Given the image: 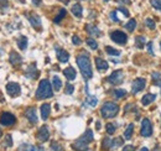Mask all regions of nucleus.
I'll return each mask as SVG.
<instances>
[{
    "label": "nucleus",
    "mask_w": 161,
    "mask_h": 151,
    "mask_svg": "<svg viewBox=\"0 0 161 151\" xmlns=\"http://www.w3.org/2000/svg\"><path fill=\"white\" fill-rule=\"evenodd\" d=\"M77 64H78L80 73H82L85 80H91L93 77L91 59H89V56L87 53H80V55L77 56Z\"/></svg>",
    "instance_id": "1"
},
{
    "label": "nucleus",
    "mask_w": 161,
    "mask_h": 151,
    "mask_svg": "<svg viewBox=\"0 0 161 151\" xmlns=\"http://www.w3.org/2000/svg\"><path fill=\"white\" fill-rule=\"evenodd\" d=\"M53 96V92H52V87H51V83L47 81V80H42L39 84V88L36 91V99L37 100H41V99H46V98H51Z\"/></svg>",
    "instance_id": "2"
},
{
    "label": "nucleus",
    "mask_w": 161,
    "mask_h": 151,
    "mask_svg": "<svg viewBox=\"0 0 161 151\" xmlns=\"http://www.w3.org/2000/svg\"><path fill=\"white\" fill-rule=\"evenodd\" d=\"M119 113V105L113 103V102H107L102 105L101 109V114L104 119H109V118H114L117 114Z\"/></svg>",
    "instance_id": "3"
},
{
    "label": "nucleus",
    "mask_w": 161,
    "mask_h": 151,
    "mask_svg": "<svg viewBox=\"0 0 161 151\" xmlns=\"http://www.w3.org/2000/svg\"><path fill=\"white\" fill-rule=\"evenodd\" d=\"M107 80H108V82H109L110 84L119 86V84H122L123 81H124V72H123L122 69H117V71H114V72L109 76Z\"/></svg>",
    "instance_id": "4"
},
{
    "label": "nucleus",
    "mask_w": 161,
    "mask_h": 151,
    "mask_svg": "<svg viewBox=\"0 0 161 151\" xmlns=\"http://www.w3.org/2000/svg\"><path fill=\"white\" fill-rule=\"evenodd\" d=\"M110 39L112 41H114L118 45H125L128 42V36L125 32L120 31V30H115L113 32H110Z\"/></svg>",
    "instance_id": "5"
},
{
    "label": "nucleus",
    "mask_w": 161,
    "mask_h": 151,
    "mask_svg": "<svg viewBox=\"0 0 161 151\" xmlns=\"http://www.w3.org/2000/svg\"><path fill=\"white\" fill-rule=\"evenodd\" d=\"M16 121V118L15 115H13L11 113H3L2 115H0V124H2L3 126H10L13 124H15Z\"/></svg>",
    "instance_id": "6"
},
{
    "label": "nucleus",
    "mask_w": 161,
    "mask_h": 151,
    "mask_svg": "<svg viewBox=\"0 0 161 151\" xmlns=\"http://www.w3.org/2000/svg\"><path fill=\"white\" fill-rule=\"evenodd\" d=\"M140 134L145 137H149L152 135V126H151V123L149 119H144L142 123H141V130H140Z\"/></svg>",
    "instance_id": "7"
},
{
    "label": "nucleus",
    "mask_w": 161,
    "mask_h": 151,
    "mask_svg": "<svg viewBox=\"0 0 161 151\" xmlns=\"http://www.w3.org/2000/svg\"><path fill=\"white\" fill-rule=\"evenodd\" d=\"M6 92L9 93L10 97H18L21 93V88H20V86L18 83L10 82V83L6 84Z\"/></svg>",
    "instance_id": "8"
},
{
    "label": "nucleus",
    "mask_w": 161,
    "mask_h": 151,
    "mask_svg": "<svg viewBox=\"0 0 161 151\" xmlns=\"http://www.w3.org/2000/svg\"><path fill=\"white\" fill-rule=\"evenodd\" d=\"M145 86H146V81H145L144 78H138V80H135V81L133 82L131 91H133L134 94H136V93L141 92V91L145 88Z\"/></svg>",
    "instance_id": "9"
},
{
    "label": "nucleus",
    "mask_w": 161,
    "mask_h": 151,
    "mask_svg": "<svg viewBox=\"0 0 161 151\" xmlns=\"http://www.w3.org/2000/svg\"><path fill=\"white\" fill-rule=\"evenodd\" d=\"M36 137H37V140H39V141H41V142L47 141V140H48V137H50V131H48V128H47L46 125L41 126V128L39 129V131H37Z\"/></svg>",
    "instance_id": "10"
},
{
    "label": "nucleus",
    "mask_w": 161,
    "mask_h": 151,
    "mask_svg": "<svg viewBox=\"0 0 161 151\" xmlns=\"http://www.w3.org/2000/svg\"><path fill=\"white\" fill-rule=\"evenodd\" d=\"M25 76H26L27 78H30V80L37 78V77H39V71H37L36 66H35V64H30V66L27 67L26 72H25Z\"/></svg>",
    "instance_id": "11"
},
{
    "label": "nucleus",
    "mask_w": 161,
    "mask_h": 151,
    "mask_svg": "<svg viewBox=\"0 0 161 151\" xmlns=\"http://www.w3.org/2000/svg\"><path fill=\"white\" fill-rule=\"evenodd\" d=\"M25 116L29 119V121L31 124H36L37 123V114H36V109L35 108H29L26 112H25Z\"/></svg>",
    "instance_id": "12"
},
{
    "label": "nucleus",
    "mask_w": 161,
    "mask_h": 151,
    "mask_svg": "<svg viewBox=\"0 0 161 151\" xmlns=\"http://www.w3.org/2000/svg\"><path fill=\"white\" fill-rule=\"evenodd\" d=\"M72 147L77 151H88V144H86L85 141H82L80 139H77L73 144H72Z\"/></svg>",
    "instance_id": "13"
},
{
    "label": "nucleus",
    "mask_w": 161,
    "mask_h": 151,
    "mask_svg": "<svg viewBox=\"0 0 161 151\" xmlns=\"http://www.w3.org/2000/svg\"><path fill=\"white\" fill-rule=\"evenodd\" d=\"M56 53H57V58H58V61L62 62V63H66V62L69 59V53H68L67 51L60 48V47L56 48Z\"/></svg>",
    "instance_id": "14"
},
{
    "label": "nucleus",
    "mask_w": 161,
    "mask_h": 151,
    "mask_svg": "<svg viewBox=\"0 0 161 151\" xmlns=\"http://www.w3.org/2000/svg\"><path fill=\"white\" fill-rule=\"evenodd\" d=\"M9 59H10V63H11L13 66H20V64L23 63V57H21L18 52H15V51L10 52Z\"/></svg>",
    "instance_id": "15"
},
{
    "label": "nucleus",
    "mask_w": 161,
    "mask_h": 151,
    "mask_svg": "<svg viewBox=\"0 0 161 151\" xmlns=\"http://www.w3.org/2000/svg\"><path fill=\"white\" fill-rule=\"evenodd\" d=\"M96 67H97L98 71L104 72V71H107V69L109 68V64H108V62H107L105 59H103V58H101V57H97V58H96Z\"/></svg>",
    "instance_id": "16"
},
{
    "label": "nucleus",
    "mask_w": 161,
    "mask_h": 151,
    "mask_svg": "<svg viewBox=\"0 0 161 151\" xmlns=\"http://www.w3.org/2000/svg\"><path fill=\"white\" fill-rule=\"evenodd\" d=\"M86 31H87V34H89V35L93 36V37L101 36V31H99V29H98L96 25H92V24L87 25V26H86Z\"/></svg>",
    "instance_id": "17"
},
{
    "label": "nucleus",
    "mask_w": 161,
    "mask_h": 151,
    "mask_svg": "<svg viewBox=\"0 0 161 151\" xmlns=\"http://www.w3.org/2000/svg\"><path fill=\"white\" fill-rule=\"evenodd\" d=\"M29 18V21H30V24L35 27V29H37V30H41V27H42V25H41V20H40V18L37 16V15H30V16H27Z\"/></svg>",
    "instance_id": "18"
},
{
    "label": "nucleus",
    "mask_w": 161,
    "mask_h": 151,
    "mask_svg": "<svg viewBox=\"0 0 161 151\" xmlns=\"http://www.w3.org/2000/svg\"><path fill=\"white\" fill-rule=\"evenodd\" d=\"M63 74L68 81H73L76 78V69L73 67H67L63 69Z\"/></svg>",
    "instance_id": "19"
},
{
    "label": "nucleus",
    "mask_w": 161,
    "mask_h": 151,
    "mask_svg": "<svg viewBox=\"0 0 161 151\" xmlns=\"http://www.w3.org/2000/svg\"><path fill=\"white\" fill-rule=\"evenodd\" d=\"M50 113H51V105L48 103H45L41 105V116L43 120H47L48 116H50Z\"/></svg>",
    "instance_id": "20"
},
{
    "label": "nucleus",
    "mask_w": 161,
    "mask_h": 151,
    "mask_svg": "<svg viewBox=\"0 0 161 151\" xmlns=\"http://www.w3.org/2000/svg\"><path fill=\"white\" fill-rule=\"evenodd\" d=\"M79 139L82 140V141H85L86 144H88V145H89V144L93 141V139H94V136H93V131H92L91 129L86 130V133H85L82 136H80Z\"/></svg>",
    "instance_id": "21"
},
{
    "label": "nucleus",
    "mask_w": 161,
    "mask_h": 151,
    "mask_svg": "<svg viewBox=\"0 0 161 151\" xmlns=\"http://www.w3.org/2000/svg\"><path fill=\"white\" fill-rule=\"evenodd\" d=\"M155 99H156V94L147 93V94H145V96L141 98V103H142V105H149V104H151Z\"/></svg>",
    "instance_id": "22"
},
{
    "label": "nucleus",
    "mask_w": 161,
    "mask_h": 151,
    "mask_svg": "<svg viewBox=\"0 0 161 151\" xmlns=\"http://www.w3.org/2000/svg\"><path fill=\"white\" fill-rule=\"evenodd\" d=\"M71 11H72V14H73L74 16L82 18V11H83V9H82V5H80V4H74V5L72 6Z\"/></svg>",
    "instance_id": "23"
},
{
    "label": "nucleus",
    "mask_w": 161,
    "mask_h": 151,
    "mask_svg": "<svg viewBox=\"0 0 161 151\" xmlns=\"http://www.w3.org/2000/svg\"><path fill=\"white\" fill-rule=\"evenodd\" d=\"M18 46L20 50H26L27 47V37L26 36H20L18 40Z\"/></svg>",
    "instance_id": "24"
},
{
    "label": "nucleus",
    "mask_w": 161,
    "mask_h": 151,
    "mask_svg": "<svg viewBox=\"0 0 161 151\" xmlns=\"http://www.w3.org/2000/svg\"><path fill=\"white\" fill-rule=\"evenodd\" d=\"M133 133H134V124H129L126 130L124 131V137L125 140H130L131 136H133Z\"/></svg>",
    "instance_id": "25"
},
{
    "label": "nucleus",
    "mask_w": 161,
    "mask_h": 151,
    "mask_svg": "<svg viewBox=\"0 0 161 151\" xmlns=\"http://www.w3.org/2000/svg\"><path fill=\"white\" fill-rule=\"evenodd\" d=\"M52 86H53V89H55L56 92H58V91L61 89V87H62V82H61V80L57 77V76H53V78H52Z\"/></svg>",
    "instance_id": "26"
},
{
    "label": "nucleus",
    "mask_w": 161,
    "mask_h": 151,
    "mask_svg": "<svg viewBox=\"0 0 161 151\" xmlns=\"http://www.w3.org/2000/svg\"><path fill=\"white\" fill-rule=\"evenodd\" d=\"M146 39L144 37V36H136L135 37V46L138 47V48H142L144 46H145V41Z\"/></svg>",
    "instance_id": "27"
},
{
    "label": "nucleus",
    "mask_w": 161,
    "mask_h": 151,
    "mask_svg": "<svg viewBox=\"0 0 161 151\" xmlns=\"http://www.w3.org/2000/svg\"><path fill=\"white\" fill-rule=\"evenodd\" d=\"M135 26H136V20L135 19H131L129 20L126 24H125V29L129 31V32H133L135 30Z\"/></svg>",
    "instance_id": "28"
},
{
    "label": "nucleus",
    "mask_w": 161,
    "mask_h": 151,
    "mask_svg": "<svg viewBox=\"0 0 161 151\" xmlns=\"http://www.w3.org/2000/svg\"><path fill=\"white\" fill-rule=\"evenodd\" d=\"M112 142H113V139H109V137H104L103 142H102V147L104 150H110L112 149Z\"/></svg>",
    "instance_id": "29"
},
{
    "label": "nucleus",
    "mask_w": 161,
    "mask_h": 151,
    "mask_svg": "<svg viewBox=\"0 0 161 151\" xmlns=\"http://www.w3.org/2000/svg\"><path fill=\"white\" fill-rule=\"evenodd\" d=\"M19 149L21 151H36V147L34 145H31V144H21L19 146Z\"/></svg>",
    "instance_id": "30"
},
{
    "label": "nucleus",
    "mask_w": 161,
    "mask_h": 151,
    "mask_svg": "<svg viewBox=\"0 0 161 151\" xmlns=\"http://www.w3.org/2000/svg\"><path fill=\"white\" fill-rule=\"evenodd\" d=\"M51 149H52V151H64L63 146L60 142H57V141H52L51 142Z\"/></svg>",
    "instance_id": "31"
},
{
    "label": "nucleus",
    "mask_w": 161,
    "mask_h": 151,
    "mask_svg": "<svg viewBox=\"0 0 161 151\" xmlns=\"http://www.w3.org/2000/svg\"><path fill=\"white\" fill-rule=\"evenodd\" d=\"M152 78H154V83L156 86H160L161 87V74L159 72H155L152 73Z\"/></svg>",
    "instance_id": "32"
},
{
    "label": "nucleus",
    "mask_w": 161,
    "mask_h": 151,
    "mask_svg": "<svg viewBox=\"0 0 161 151\" xmlns=\"http://www.w3.org/2000/svg\"><path fill=\"white\" fill-rule=\"evenodd\" d=\"M64 16H66V10H64V9H60V14L55 18V20H53V21H55L56 24H58V22H60V21H61Z\"/></svg>",
    "instance_id": "33"
},
{
    "label": "nucleus",
    "mask_w": 161,
    "mask_h": 151,
    "mask_svg": "<svg viewBox=\"0 0 161 151\" xmlns=\"http://www.w3.org/2000/svg\"><path fill=\"white\" fill-rule=\"evenodd\" d=\"M87 43H88V46H89L92 50H97V48H98V43H97V41H96L94 39H92V37L87 39Z\"/></svg>",
    "instance_id": "34"
},
{
    "label": "nucleus",
    "mask_w": 161,
    "mask_h": 151,
    "mask_svg": "<svg viewBox=\"0 0 161 151\" xmlns=\"http://www.w3.org/2000/svg\"><path fill=\"white\" fill-rule=\"evenodd\" d=\"M105 51H107V53H109V55H112V56H119V55H120V51H118V50H115V48H113V47H110V46H107V47H105Z\"/></svg>",
    "instance_id": "35"
},
{
    "label": "nucleus",
    "mask_w": 161,
    "mask_h": 151,
    "mask_svg": "<svg viewBox=\"0 0 161 151\" xmlns=\"http://www.w3.org/2000/svg\"><path fill=\"white\" fill-rule=\"evenodd\" d=\"M150 4L152 8H155V10L161 11V0H150Z\"/></svg>",
    "instance_id": "36"
},
{
    "label": "nucleus",
    "mask_w": 161,
    "mask_h": 151,
    "mask_svg": "<svg viewBox=\"0 0 161 151\" xmlns=\"http://www.w3.org/2000/svg\"><path fill=\"white\" fill-rule=\"evenodd\" d=\"M105 129H107V133L109 134V135H113L114 133H115V125L114 124H112V123H108L107 125H105Z\"/></svg>",
    "instance_id": "37"
},
{
    "label": "nucleus",
    "mask_w": 161,
    "mask_h": 151,
    "mask_svg": "<svg viewBox=\"0 0 161 151\" xmlns=\"http://www.w3.org/2000/svg\"><path fill=\"white\" fill-rule=\"evenodd\" d=\"M123 139L122 137H117V139H113V142H112V149H115L118 146H122L123 145Z\"/></svg>",
    "instance_id": "38"
},
{
    "label": "nucleus",
    "mask_w": 161,
    "mask_h": 151,
    "mask_svg": "<svg viewBox=\"0 0 161 151\" xmlns=\"http://www.w3.org/2000/svg\"><path fill=\"white\" fill-rule=\"evenodd\" d=\"M125 94H126L125 89H115V91H114V97H115L117 99H120V98L124 97Z\"/></svg>",
    "instance_id": "39"
},
{
    "label": "nucleus",
    "mask_w": 161,
    "mask_h": 151,
    "mask_svg": "<svg viewBox=\"0 0 161 151\" xmlns=\"http://www.w3.org/2000/svg\"><path fill=\"white\" fill-rule=\"evenodd\" d=\"M3 145H4L5 147H11V145H13V141H11V135H10V134H8V135L5 136Z\"/></svg>",
    "instance_id": "40"
},
{
    "label": "nucleus",
    "mask_w": 161,
    "mask_h": 151,
    "mask_svg": "<svg viewBox=\"0 0 161 151\" xmlns=\"http://www.w3.org/2000/svg\"><path fill=\"white\" fill-rule=\"evenodd\" d=\"M145 25H146L149 29H151V30H154V29L156 27V24H155V21H154L152 19H146V20H145Z\"/></svg>",
    "instance_id": "41"
},
{
    "label": "nucleus",
    "mask_w": 161,
    "mask_h": 151,
    "mask_svg": "<svg viewBox=\"0 0 161 151\" xmlns=\"http://www.w3.org/2000/svg\"><path fill=\"white\" fill-rule=\"evenodd\" d=\"M87 103H88L91 107H96V105H97V103H98V100H97V98H96V97H91V96H89V97L87 98Z\"/></svg>",
    "instance_id": "42"
},
{
    "label": "nucleus",
    "mask_w": 161,
    "mask_h": 151,
    "mask_svg": "<svg viewBox=\"0 0 161 151\" xmlns=\"http://www.w3.org/2000/svg\"><path fill=\"white\" fill-rule=\"evenodd\" d=\"M73 91H74V87H73L72 84L67 83V84H66V89H64V93H66V94H72V93H73Z\"/></svg>",
    "instance_id": "43"
},
{
    "label": "nucleus",
    "mask_w": 161,
    "mask_h": 151,
    "mask_svg": "<svg viewBox=\"0 0 161 151\" xmlns=\"http://www.w3.org/2000/svg\"><path fill=\"white\" fill-rule=\"evenodd\" d=\"M72 42H73V45H76V46H79L80 43H82V40H80L78 36H76V35H74V36L72 37Z\"/></svg>",
    "instance_id": "44"
},
{
    "label": "nucleus",
    "mask_w": 161,
    "mask_h": 151,
    "mask_svg": "<svg viewBox=\"0 0 161 151\" xmlns=\"http://www.w3.org/2000/svg\"><path fill=\"white\" fill-rule=\"evenodd\" d=\"M110 19H112V21H114V22H119V19H118V16H117V10H114V11L110 13Z\"/></svg>",
    "instance_id": "45"
},
{
    "label": "nucleus",
    "mask_w": 161,
    "mask_h": 151,
    "mask_svg": "<svg viewBox=\"0 0 161 151\" xmlns=\"http://www.w3.org/2000/svg\"><path fill=\"white\" fill-rule=\"evenodd\" d=\"M117 10H118V11H120V13H123V14H124V15H125L126 18L129 16V11H128V10H126L125 8H123V6H120V8H119V9H117Z\"/></svg>",
    "instance_id": "46"
},
{
    "label": "nucleus",
    "mask_w": 161,
    "mask_h": 151,
    "mask_svg": "<svg viewBox=\"0 0 161 151\" xmlns=\"http://www.w3.org/2000/svg\"><path fill=\"white\" fill-rule=\"evenodd\" d=\"M122 151H135V149H134V146H131V145H128V146H125Z\"/></svg>",
    "instance_id": "47"
},
{
    "label": "nucleus",
    "mask_w": 161,
    "mask_h": 151,
    "mask_svg": "<svg viewBox=\"0 0 161 151\" xmlns=\"http://www.w3.org/2000/svg\"><path fill=\"white\" fill-rule=\"evenodd\" d=\"M147 51L150 55H154V51H152V42H149L147 43Z\"/></svg>",
    "instance_id": "48"
},
{
    "label": "nucleus",
    "mask_w": 161,
    "mask_h": 151,
    "mask_svg": "<svg viewBox=\"0 0 161 151\" xmlns=\"http://www.w3.org/2000/svg\"><path fill=\"white\" fill-rule=\"evenodd\" d=\"M4 6H8V0H0V8H4Z\"/></svg>",
    "instance_id": "49"
},
{
    "label": "nucleus",
    "mask_w": 161,
    "mask_h": 151,
    "mask_svg": "<svg viewBox=\"0 0 161 151\" xmlns=\"http://www.w3.org/2000/svg\"><path fill=\"white\" fill-rule=\"evenodd\" d=\"M115 2L120 4H130V0H115Z\"/></svg>",
    "instance_id": "50"
},
{
    "label": "nucleus",
    "mask_w": 161,
    "mask_h": 151,
    "mask_svg": "<svg viewBox=\"0 0 161 151\" xmlns=\"http://www.w3.org/2000/svg\"><path fill=\"white\" fill-rule=\"evenodd\" d=\"M32 4L37 6V5H40V4H41V0H32Z\"/></svg>",
    "instance_id": "51"
},
{
    "label": "nucleus",
    "mask_w": 161,
    "mask_h": 151,
    "mask_svg": "<svg viewBox=\"0 0 161 151\" xmlns=\"http://www.w3.org/2000/svg\"><path fill=\"white\" fill-rule=\"evenodd\" d=\"M37 151H45V149H43L42 146H39V147H37Z\"/></svg>",
    "instance_id": "52"
},
{
    "label": "nucleus",
    "mask_w": 161,
    "mask_h": 151,
    "mask_svg": "<svg viewBox=\"0 0 161 151\" xmlns=\"http://www.w3.org/2000/svg\"><path fill=\"white\" fill-rule=\"evenodd\" d=\"M141 151H149V150H147V147H142Z\"/></svg>",
    "instance_id": "53"
},
{
    "label": "nucleus",
    "mask_w": 161,
    "mask_h": 151,
    "mask_svg": "<svg viewBox=\"0 0 161 151\" xmlns=\"http://www.w3.org/2000/svg\"><path fill=\"white\" fill-rule=\"evenodd\" d=\"M104 2H109V0H104Z\"/></svg>",
    "instance_id": "54"
},
{
    "label": "nucleus",
    "mask_w": 161,
    "mask_h": 151,
    "mask_svg": "<svg viewBox=\"0 0 161 151\" xmlns=\"http://www.w3.org/2000/svg\"><path fill=\"white\" fill-rule=\"evenodd\" d=\"M160 47H161V42H160Z\"/></svg>",
    "instance_id": "55"
},
{
    "label": "nucleus",
    "mask_w": 161,
    "mask_h": 151,
    "mask_svg": "<svg viewBox=\"0 0 161 151\" xmlns=\"http://www.w3.org/2000/svg\"><path fill=\"white\" fill-rule=\"evenodd\" d=\"M0 134H2V133H0Z\"/></svg>",
    "instance_id": "56"
}]
</instances>
